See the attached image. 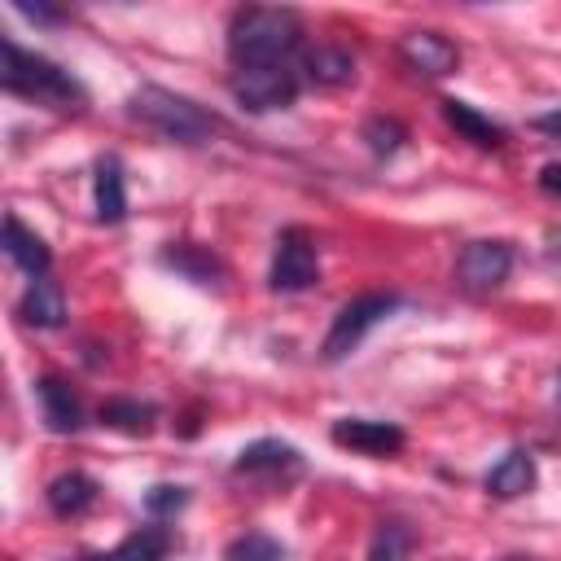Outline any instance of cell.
Returning <instances> with one entry per match:
<instances>
[{
	"label": "cell",
	"mask_w": 561,
	"mask_h": 561,
	"mask_svg": "<svg viewBox=\"0 0 561 561\" xmlns=\"http://www.w3.org/2000/svg\"><path fill=\"white\" fill-rule=\"evenodd\" d=\"M22 18H31V22H44V26H57V22H66V13L61 9H48V4H26V0H18L13 4Z\"/></svg>",
	"instance_id": "cell-26"
},
{
	"label": "cell",
	"mask_w": 561,
	"mask_h": 561,
	"mask_svg": "<svg viewBox=\"0 0 561 561\" xmlns=\"http://www.w3.org/2000/svg\"><path fill=\"white\" fill-rule=\"evenodd\" d=\"M70 561H114V552L105 557V552H92V557H70Z\"/></svg>",
	"instance_id": "cell-29"
},
{
	"label": "cell",
	"mask_w": 561,
	"mask_h": 561,
	"mask_svg": "<svg viewBox=\"0 0 561 561\" xmlns=\"http://www.w3.org/2000/svg\"><path fill=\"white\" fill-rule=\"evenodd\" d=\"M508 272H513V245L500 237L469 241L456 259V285L465 294H491L508 280Z\"/></svg>",
	"instance_id": "cell-7"
},
{
	"label": "cell",
	"mask_w": 561,
	"mask_h": 561,
	"mask_svg": "<svg viewBox=\"0 0 561 561\" xmlns=\"http://www.w3.org/2000/svg\"><path fill=\"white\" fill-rule=\"evenodd\" d=\"M539 188L552 193V197H561V162H548V167L539 171Z\"/></svg>",
	"instance_id": "cell-27"
},
{
	"label": "cell",
	"mask_w": 561,
	"mask_h": 561,
	"mask_svg": "<svg viewBox=\"0 0 561 561\" xmlns=\"http://www.w3.org/2000/svg\"><path fill=\"white\" fill-rule=\"evenodd\" d=\"M101 421L110 425V430H118V434H149L153 430V421H158V408L153 403H145V399H127V394H118V399H105L101 403Z\"/></svg>",
	"instance_id": "cell-20"
},
{
	"label": "cell",
	"mask_w": 561,
	"mask_h": 561,
	"mask_svg": "<svg viewBox=\"0 0 561 561\" xmlns=\"http://www.w3.org/2000/svg\"><path fill=\"white\" fill-rule=\"evenodd\" d=\"M158 263L171 267V272H180L184 280H197V285H215L224 276V263L206 245H197V241H171V245H162Z\"/></svg>",
	"instance_id": "cell-19"
},
{
	"label": "cell",
	"mask_w": 561,
	"mask_h": 561,
	"mask_svg": "<svg viewBox=\"0 0 561 561\" xmlns=\"http://www.w3.org/2000/svg\"><path fill=\"white\" fill-rule=\"evenodd\" d=\"M4 254H9L31 280L48 276V267H53V250H48L44 237H39L35 228H26L18 215H4Z\"/></svg>",
	"instance_id": "cell-15"
},
{
	"label": "cell",
	"mask_w": 561,
	"mask_h": 561,
	"mask_svg": "<svg viewBox=\"0 0 561 561\" xmlns=\"http://www.w3.org/2000/svg\"><path fill=\"white\" fill-rule=\"evenodd\" d=\"M18 316L26 324H35V329H61L66 324V294H61V285L53 276L31 280L22 302H18Z\"/></svg>",
	"instance_id": "cell-17"
},
{
	"label": "cell",
	"mask_w": 561,
	"mask_h": 561,
	"mask_svg": "<svg viewBox=\"0 0 561 561\" xmlns=\"http://www.w3.org/2000/svg\"><path fill=\"white\" fill-rule=\"evenodd\" d=\"M232 473H250V478H298L302 473V451L285 438H254L250 447L237 451Z\"/></svg>",
	"instance_id": "cell-10"
},
{
	"label": "cell",
	"mask_w": 561,
	"mask_h": 561,
	"mask_svg": "<svg viewBox=\"0 0 561 561\" xmlns=\"http://www.w3.org/2000/svg\"><path fill=\"white\" fill-rule=\"evenodd\" d=\"M403 307V294H394V289H368V294H355L337 316H333V324H329V333H324V346H320V355L329 359V364H337V359H346L386 316H394Z\"/></svg>",
	"instance_id": "cell-4"
},
{
	"label": "cell",
	"mask_w": 561,
	"mask_h": 561,
	"mask_svg": "<svg viewBox=\"0 0 561 561\" xmlns=\"http://www.w3.org/2000/svg\"><path fill=\"white\" fill-rule=\"evenodd\" d=\"M302 53V18L276 4H245L228 22V57L237 70L250 66H289Z\"/></svg>",
	"instance_id": "cell-1"
},
{
	"label": "cell",
	"mask_w": 561,
	"mask_h": 561,
	"mask_svg": "<svg viewBox=\"0 0 561 561\" xmlns=\"http://www.w3.org/2000/svg\"><path fill=\"white\" fill-rule=\"evenodd\" d=\"M0 48H4V66H0L4 92L22 96V101H35V105H48L57 114H79L88 105V88L66 66H57L53 57L31 53L18 39H4Z\"/></svg>",
	"instance_id": "cell-2"
},
{
	"label": "cell",
	"mask_w": 561,
	"mask_h": 561,
	"mask_svg": "<svg viewBox=\"0 0 561 561\" xmlns=\"http://www.w3.org/2000/svg\"><path fill=\"white\" fill-rule=\"evenodd\" d=\"M167 552H171V530L158 526V522H149V526L131 530L114 548V561H167Z\"/></svg>",
	"instance_id": "cell-21"
},
{
	"label": "cell",
	"mask_w": 561,
	"mask_h": 561,
	"mask_svg": "<svg viewBox=\"0 0 561 561\" xmlns=\"http://www.w3.org/2000/svg\"><path fill=\"white\" fill-rule=\"evenodd\" d=\"M44 500H48V508H53L57 517H83V513L101 500V482H96L92 473H83V469H70V473H57V478L48 482Z\"/></svg>",
	"instance_id": "cell-16"
},
{
	"label": "cell",
	"mask_w": 561,
	"mask_h": 561,
	"mask_svg": "<svg viewBox=\"0 0 561 561\" xmlns=\"http://www.w3.org/2000/svg\"><path fill=\"white\" fill-rule=\"evenodd\" d=\"M298 75L316 88H346L355 79V53L342 44H311L298 53Z\"/></svg>",
	"instance_id": "cell-11"
},
{
	"label": "cell",
	"mask_w": 561,
	"mask_h": 561,
	"mask_svg": "<svg viewBox=\"0 0 561 561\" xmlns=\"http://www.w3.org/2000/svg\"><path fill=\"white\" fill-rule=\"evenodd\" d=\"M443 118L456 127L460 140H469V145H478V149H500V145L508 140L500 123H491L482 110H473V105L460 101V96H447V101H443Z\"/></svg>",
	"instance_id": "cell-18"
},
{
	"label": "cell",
	"mask_w": 561,
	"mask_h": 561,
	"mask_svg": "<svg viewBox=\"0 0 561 561\" xmlns=\"http://www.w3.org/2000/svg\"><path fill=\"white\" fill-rule=\"evenodd\" d=\"M92 206L101 224H123L127 219V171L118 153L96 158V175H92Z\"/></svg>",
	"instance_id": "cell-13"
},
{
	"label": "cell",
	"mask_w": 561,
	"mask_h": 561,
	"mask_svg": "<svg viewBox=\"0 0 561 561\" xmlns=\"http://www.w3.org/2000/svg\"><path fill=\"white\" fill-rule=\"evenodd\" d=\"M280 557H285V543L272 539L267 530H245L224 548V561H280Z\"/></svg>",
	"instance_id": "cell-23"
},
{
	"label": "cell",
	"mask_w": 561,
	"mask_h": 561,
	"mask_svg": "<svg viewBox=\"0 0 561 561\" xmlns=\"http://www.w3.org/2000/svg\"><path fill=\"white\" fill-rule=\"evenodd\" d=\"M530 127H535V131H548V136H557V140H561V110H552V114H539Z\"/></svg>",
	"instance_id": "cell-28"
},
{
	"label": "cell",
	"mask_w": 561,
	"mask_h": 561,
	"mask_svg": "<svg viewBox=\"0 0 561 561\" xmlns=\"http://www.w3.org/2000/svg\"><path fill=\"white\" fill-rule=\"evenodd\" d=\"M320 280V245L307 228H280L276 237V250H272V272H267V285L276 294H298V289H311Z\"/></svg>",
	"instance_id": "cell-6"
},
{
	"label": "cell",
	"mask_w": 561,
	"mask_h": 561,
	"mask_svg": "<svg viewBox=\"0 0 561 561\" xmlns=\"http://www.w3.org/2000/svg\"><path fill=\"white\" fill-rule=\"evenodd\" d=\"M35 399H39L44 425H48L53 434H75V430L83 425V403H79V394L70 390L66 377H57V373L39 377V381H35Z\"/></svg>",
	"instance_id": "cell-12"
},
{
	"label": "cell",
	"mask_w": 561,
	"mask_h": 561,
	"mask_svg": "<svg viewBox=\"0 0 561 561\" xmlns=\"http://www.w3.org/2000/svg\"><path fill=\"white\" fill-rule=\"evenodd\" d=\"M500 561H535V557H526V552H513V557H500Z\"/></svg>",
	"instance_id": "cell-30"
},
{
	"label": "cell",
	"mask_w": 561,
	"mask_h": 561,
	"mask_svg": "<svg viewBox=\"0 0 561 561\" xmlns=\"http://www.w3.org/2000/svg\"><path fill=\"white\" fill-rule=\"evenodd\" d=\"M184 504H188V491L175 486V482H158V486L145 491V508H149L153 517H171V513H180Z\"/></svg>",
	"instance_id": "cell-25"
},
{
	"label": "cell",
	"mask_w": 561,
	"mask_h": 561,
	"mask_svg": "<svg viewBox=\"0 0 561 561\" xmlns=\"http://www.w3.org/2000/svg\"><path fill=\"white\" fill-rule=\"evenodd\" d=\"M329 438L359 456H399L408 443V434L394 421H373V416H337Z\"/></svg>",
	"instance_id": "cell-8"
},
{
	"label": "cell",
	"mask_w": 561,
	"mask_h": 561,
	"mask_svg": "<svg viewBox=\"0 0 561 561\" xmlns=\"http://www.w3.org/2000/svg\"><path fill=\"white\" fill-rule=\"evenodd\" d=\"M298 88H302V75L294 66H250V70H237L228 79L232 101L250 114H272V110L294 105Z\"/></svg>",
	"instance_id": "cell-5"
},
{
	"label": "cell",
	"mask_w": 561,
	"mask_h": 561,
	"mask_svg": "<svg viewBox=\"0 0 561 561\" xmlns=\"http://www.w3.org/2000/svg\"><path fill=\"white\" fill-rule=\"evenodd\" d=\"M399 57L412 75H425V79H443L460 66V48L443 31H408L399 39Z\"/></svg>",
	"instance_id": "cell-9"
},
{
	"label": "cell",
	"mask_w": 561,
	"mask_h": 561,
	"mask_svg": "<svg viewBox=\"0 0 561 561\" xmlns=\"http://www.w3.org/2000/svg\"><path fill=\"white\" fill-rule=\"evenodd\" d=\"M412 557V530L403 522H377L373 543H368V561H408Z\"/></svg>",
	"instance_id": "cell-22"
},
{
	"label": "cell",
	"mask_w": 561,
	"mask_h": 561,
	"mask_svg": "<svg viewBox=\"0 0 561 561\" xmlns=\"http://www.w3.org/2000/svg\"><path fill=\"white\" fill-rule=\"evenodd\" d=\"M535 456L526 447H508L491 469H486V495L495 500H517L526 491H535Z\"/></svg>",
	"instance_id": "cell-14"
},
{
	"label": "cell",
	"mask_w": 561,
	"mask_h": 561,
	"mask_svg": "<svg viewBox=\"0 0 561 561\" xmlns=\"http://www.w3.org/2000/svg\"><path fill=\"white\" fill-rule=\"evenodd\" d=\"M127 114L136 123H145L149 131L175 140V145H202L219 131V118L206 114L197 101L171 92V88H158V83H140L131 96H127Z\"/></svg>",
	"instance_id": "cell-3"
},
{
	"label": "cell",
	"mask_w": 561,
	"mask_h": 561,
	"mask_svg": "<svg viewBox=\"0 0 561 561\" xmlns=\"http://www.w3.org/2000/svg\"><path fill=\"white\" fill-rule=\"evenodd\" d=\"M364 140H368V149L377 153V158H390L403 140H408V127L399 123V118H386V114H373L368 123H364V131H359Z\"/></svg>",
	"instance_id": "cell-24"
}]
</instances>
